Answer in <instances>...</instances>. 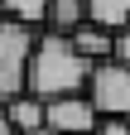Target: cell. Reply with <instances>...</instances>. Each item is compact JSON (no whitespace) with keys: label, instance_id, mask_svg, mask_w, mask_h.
Wrapping results in <instances>:
<instances>
[{"label":"cell","instance_id":"cell-1","mask_svg":"<svg viewBox=\"0 0 130 135\" xmlns=\"http://www.w3.org/2000/svg\"><path fill=\"white\" fill-rule=\"evenodd\" d=\"M92 58L77 48L68 34H39L34 39V53H29V77H24V92H34L39 101H53V97H72V92H87L92 82Z\"/></svg>","mask_w":130,"mask_h":135},{"label":"cell","instance_id":"cell-2","mask_svg":"<svg viewBox=\"0 0 130 135\" xmlns=\"http://www.w3.org/2000/svg\"><path fill=\"white\" fill-rule=\"evenodd\" d=\"M34 29L24 24H10L0 20V101L19 97L24 92V77H29V53H34Z\"/></svg>","mask_w":130,"mask_h":135},{"label":"cell","instance_id":"cell-3","mask_svg":"<svg viewBox=\"0 0 130 135\" xmlns=\"http://www.w3.org/2000/svg\"><path fill=\"white\" fill-rule=\"evenodd\" d=\"M87 97L101 116H121L130 121V63L121 58H101L92 68V82H87Z\"/></svg>","mask_w":130,"mask_h":135},{"label":"cell","instance_id":"cell-4","mask_svg":"<svg viewBox=\"0 0 130 135\" xmlns=\"http://www.w3.org/2000/svg\"><path fill=\"white\" fill-rule=\"evenodd\" d=\"M43 116H48V130H53V135H92L96 121H101V111L92 106L87 92H72V97H53V101H43Z\"/></svg>","mask_w":130,"mask_h":135},{"label":"cell","instance_id":"cell-5","mask_svg":"<svg viewBox=\"0 0 130 135\" xmlns=\"http://www.w3.org/2000/svg\"><path fill=\"white\" fill-rule=\"evenodd\" d=\"M82 24H87V5L82 0H48V20H43L48 34H77Z\"/></svg>","mask_w":130,"mask_h":135},{"label":"cell","instance_id":"cell-6","mask_svg":"<svg viewBox=\"0 0 130 135\" xmlns=\"http://www.w3.org/2000/svg\"><path fill=\"white\" fill-rule=\"evenodd\" d=\"M68 39L82 48L92 63H101V58H116V34H111V29H101V24H92V20L77 29V34H68Z\"/></svg>","mask_w":130,"mask_h":135},{"label":"cell","instance_id":"cell-7","mask_svg":"<svg viewBox=\"0 0 130 135\" xmlns=\"http://www.w3.org/2000/svg\"><path fill=\"white\" fill-rule=\"evenodd\" d=\"M82 5H87V20L111 34H121L130 24V0H82Z\"/></svg>","mask_w":130,"mask_h":135},{"label":"cell","instance_id":"cell-8","mask_svg":"<svg viewBox=\"0 0 130 135\" xmlns=\"http://www.w3.org/2000/svg\"><path fill=\"white\" fill-rule=\"evenodd\" d=\"M0 20L24 24V29H43V20H48V0H0Z\"/></svg>","mask_w":130,"mask_h":135},{"label":"cell","instance_id":"cell-9","mask_svg":"<svg viewBox=\"0 0 130 135\" xmlns=\"http://www.w3.org/2000/svg\"><path fill=\"white\" fill-rule=\"evenodd\" d=\"M92 135H130V121H121V116H101Z\"/></svg>","mask_w":130,"mask_h":135},{"label":"cell","instance_id":"cell-10","mask_svg":"<svg viewBox=\"0 0 130 135\" xmlns=\"http://www.w3.org/2000/svg\"><path fill=\"white\" fill-rule=\"evenodd\" d=\"M116 58H121V63H130V24L116 34Z\"/></svg>","mask_w":130,"mask_h":135},{"label":"cell","instance_id":"cell-11","mask_svg":"<svg viewBox=\"0 0 130 135\" xmlns=\"http://www.w3.org/2000/svg\"><path fill=\"white\" fill-rule=\"evenodd\" d=\"M0 135H14V126H10V111H5V101H0Z\"/></svg>","mask_w":130,"mask_h":135}]
</instances>
